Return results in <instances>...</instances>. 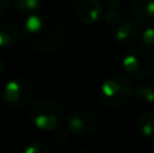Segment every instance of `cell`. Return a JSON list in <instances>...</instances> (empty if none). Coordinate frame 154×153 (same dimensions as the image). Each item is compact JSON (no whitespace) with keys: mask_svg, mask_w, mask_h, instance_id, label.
<instances>
[{"mask_svg":"<svg viewBox=\"0 0 154 153\" xmlns=\"http://www.w3.org/2000/svg\"><path fill=\"white\" fill-rule=\"evenodd\" d=\"M22 34L30 48L42 54L56 53L65 39L64 29L60 22L38 12L27 15L22 26Z\"/></svg>","mask_w":154,"mask_h":153,"instance_id":"obj_1","label":"cell"},{"mask_svg":"<svg viewBox=\"0 0 154 153\" xmlns=\"http://www.w3.org/2000/svg\"><path fill=\"white\" fill-rule=\"evenodd\" d=\"M30 122L42 132L58 129L64 121V110L58 102L49 98L38 99L31 103L29 110Z\"/></svg>","mask_w":154,"mask_h":153,"instance_id":"obj_2","label":"cell"},{"mask_svg":"<svg viewBox=\"0 0 154 153\" xmlns=\"http://www.w3.org/2000/svg\"><path fill=\"white\" fill-rule=\"evenodd\" d=\"M133 83L123 75H112L101 84L100 100L109 108H119L134 95Z\"/></svg>","mask_w":154,"mask_h":153,"instance_id":"obj_3","label":"cell"},{"mask_svg":"<svg viewBox=\"0 0 154 153\" xmlns=\"http://www.w3.org/2000/svg\"><path fill=\"white\" fill-rule=\"evenodd\" d=\"M34 87L29 79L14 77L5 83L2 92L4 103L12 110H23L31 106Z\"/></svg>","mask_w":154,"mask_h":153,"instance_id":"obj_4","label":"cell"},{"mask_svg":"<svg viewBox=\"0 0 154 153\" xmlns=\"http://www.w3.org/2000/svg\"><path fill=\"white\" fill-rule=\"evenodd\" d=\"M122 65L125 72L130 77L145 79L149 77L153 72V60L146 52L141 49H131L125 54L122 60Z\"/></svg>","mask_w":154,"mask_h":153,"instance_id":"obj_5","label":"cell"},{"mask_svg":"<svg viewBox=\"0 0 154 153\" xmlns=\"http://www.w3.org/2000/svg\"><path fill=\"white\" fill-rule=\"evenodd\" d=\"M73 12L76 18L87 26L100 23L104 18L103 7L99 0H73Z\"/></svg>","mask_w":154,"mask_h":153,"instance_id":"obj_6","label":"cell"},{"mask_svg":"<svg viewBox=\"0 0 154 153\" xmlns=\"http://www.w3.org/2000/svg\"><path fill=\"white\" fill-rule=\"evenodd\" d=\"M97 127V119L93 114L84 110H79L73 113L68 119V129L73 134L87 136L93 133Z\"/></svg>","mask_w":154,"mask_h":153,"instance_id":"obj_7","label":"cell"},{"mask_svg":"<svg viewBox=\"0 0 154 153\" xmlns=\"http://www.w3.org/2000/svg\"><path fill=\"white\" fill-rule=\"evenodd\" d=\"M131 12L138 23L153 24L154 23V0H133Z\"/></svg>","mask_w":154,"mask_h":153,"instance_id":"obj_8","label":"cell"},{"mask_svg":"<svg viewBox=\"0 0 154 153\" xmlns=\"http://www.w3.org/2000/svg\"><path fill=\"white\" fill-rule=\"evenodd\" d=\"M139 35L138 26L133 22H122L115 27V41L122 46L133 45Z\"/></svg>","mask_w":154,"mask_h":153,"instance_id":"obj_9","label":"cell"},{"mask_svg":"<svg viewBox=\"0 0 154 153\" xmlns=\"http://www.w3.org/2000/svg\"><path fill=\"white\" fill-rule=\"evenodd\" d=\"M19 39V30L15 24L3 22L0 23V49L12 48Z\"/></svg>","mask_w":154,"mask_h":153,"instance_id":"obj_10","label":"cell"},{"mask_svg":"<svg viewBox=\"0 0 154 153\" xmlns=\"http://www.w3.org/2000/svg\"><path fill=\"white\" fill-rule=\"evenodd\" d=\"M135 129L143 137H153L154 136V113L143 111L135 119Z\"/></svg>","mask_w":154,"mask_h":153,"instance_id":"obj_11","label":"cell"},{"mask_svg":"<svg viewBox=\"0 0 154 153\" xmlns=\"http://www.w3.org/2000/svg\"><path fill=\"white\" fill-rule=\"evenodd\" d=\"M134 96L139 103L152 105V103H154V87L150 84H142V86L135 88Z\"/></svg>","mask_w":154,"mask_h":153,"instance_id":"obj_12","label":"cell"},{"mask_svg":"<svg viewBox=\"0 0 154 153\" xmlns=\"http://www.w3.org/2000/svg\"><path fill=\"white\" fill-rule=\"evenodd\" d=\"M16 8L20 12L31 15V14H37L41 8V0H14Z\"/></svg>","mask_w":154,"mask_h":153,"instance_id":"obj_13","label":"cell"},{"mask_svg":"<svg viewBox=\"0 0 154 153\" xmlns=\"http://www.w3.org/2000/svg\"><path fill=\"white\" fill-rule=\"evenodd\" d=\"M22 153H50L48 145L41 140H30L22 149Z\"/></svg>","mask_w":154,"mask_h":153,"instance_id":"obj_14","label":"cell"},{"mask_svg":"<svg viewBox=\"0 0 154 153\" xmlns=\"http://www.w3.org/2000/svg\"><path fill=\"white\" fill-rule=\"evenodd\" d=\"M141 41L147 50L154 53V23L146 26V29L141 34Z\"/></svg>","mask_w":154,"mask_h":153,"instance_id":"obj_15","label":"cell"},{"mask_svg":"<svg viewBox=\"0 0 154 153\" xmlns=\"http://www.w3.org/2000/svg\"><path fill=\"white\" fill-rule=\"evenodd\" d=\"M104 20L109 24V26H118L122 23V14L118 10H111L109 8L106 14H104Z\"/></svg>","mask_w":154,"mask_h":153,"instance_id":"obj_16","label":"cell"},{"mask_svg":"<svg viewBox=\"0 0 154 153\" xmlns=\"http://www.w3.org/2000/svg\"><path fill=\"white\" fill-rule=\"evenodd\" d=\"M10 8V0H0V18L7 14Z\"/></svg>","mask_w":154,"mask_h":153,"instance_id":"obj_17","label":"cell"},{"mask_svg":"<svg viewBox=\"0 0 154 153\" xmlns=\"http://www.w3.org/2000/svg\"><path fill=\"white\" fill-rule=\"evenodd\" d=\"M107 4H108V7L111 8V10H118L120 5V0H108Z\"/></svg>","mask_w":154,"mask_h":153,"instance_id":"obj_18","label":"cell"},{"mask_svg":"<svg viewBox=\"0 0 154 153\" xmlns=\"http://www.w3.org/2000/svg\"><path fill=\"white\" fill-rule=\"evenodd\" d=\"M5 75V64L3 60H0V79Z\"/></svg>","mask_w":154,"mask_h":153,"instance_id":"obj_19","label":"cell"},{"mask_svg":"<svg viewBox=\"0 0 154 153\" xmlns=\"http://www.w3.org/2000/svg\"><path fill=\"white\" fill-rule=\"evenodd\" d=\"M79 153H96V152L92 151V149H82V151H80Z\"/></svg>","mask_w":154,"mask_h":153,"instance_id":"obj_20","label":"cell"},{"mask_svg":"<svg viewBox=\"0 0 154 153\" xmlns=\"http://www.w3.org/2000/svg\"><path fill=\"white\" fill-rule=\"evenodd\" d=\"M128 153H145V152H141V151H131V152H128Z\"/></svg>","mask_w":154,"mask_h":153,"instance_id":"obj_21","label":"cell"},{"mask_svg":"<svg viewBox=\"0 0 154 153\" xmlns=\"http://www.w3.org/2000/svg\"><path fill=\"white\" fill-rule=\"evenodd\" d=\"M0 153H5V152H4V151H2V149H0Z\"/></svg>","mask_w":154,"mask_h":153,"instance_id":"obj_22","label":"cell"},{"mask_svg":"<svg viewBox=\"0 0 154 153\" xmlns=\"http://www.w3.org/2000/svg\"><path fill=\"white\" fill-rule=\"evenodd\" d=\"M153 152H154V142H153Z\"/></svg>","mask_w":154,"mask_h":153,"instance_id":"obj_23","label":"cell"}]
</instances>
